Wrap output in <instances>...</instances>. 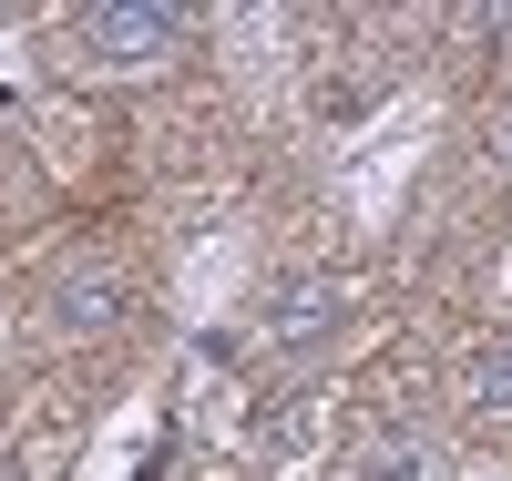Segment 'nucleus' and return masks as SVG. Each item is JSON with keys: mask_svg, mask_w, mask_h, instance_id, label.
<instances>
[{"mask_svg": "<svg viewBox=\"0 0 512 481\" xmlns=\"http://www.w3.org/2000/svg\"><path fill=\"white\" fill-rule=\"evenodd\" d=\"M185 31H195V11H175V0H103V11L72 21V52L93 72H154L185 52Z\"/></svg>", "mask_w": 512, "mask_h": 481, "instance_id": "obj_1", "label": "nucleus"}, {"mask_svg": "<svg viewBox=\"0 0 512 481\" xmlns=\"http://www.w3.org/2000/svg\"><path fill=\"white\" fill-rule=\"evenodd\" d=\"M256 328H267V348L308 359V348H328L338 328H349V277L338 267H277L267 297H256Z\"/></svg>", "mask_w": 512, "mask_h": 481, "instance_id": "obj_2", "label": "nucleus"}, {"mask_svg": "<svg viewBox=\"0 0 512 481\" xmlns=\"http://www.w3.org/2000/svg\"><path fill=\"white\" fill-rule=\"evenodd\" d=\"M41 318H52V338H103L134 318V267L123 256H72V267L41 287Z\"/></svg>", "mask_w": 512, "mask_h": 481, "instance_id": "obj_3", "label": "nucleus"}, {"mask_svg": "<svg viewBox=\"0 0 512 481\" xmlns=\"http://www.w3.org/2000/svg\"><path fill=\"white\" fill-rule=\"evenodd\" d=\"M461 410H472V420H512V338H482L472 348V359H461Z\"/></svg>", "mask_w": 512, "mask_h": 481, "instance_id": "obj_4", "label": "nucleus"}, {"mask_svg": "<svg viewBox=\"0 0 512 481\" xmlns=\"http://www.w3.org/2000/svg\"><path fill=\"white\" fill-rule=\"evenodd\" d=\"M349 481H441V451H431V441H400V430H390V441H369V451L349 461Z\"/></svg>", "mask_w": 512, "mask_h": 481, "instance_id": "obj_5", "label": "nucleus"}, {"mask_svg": "<svg viewBox=\"0 0 512 481\" xmlns=\"http://www.w3.org/2000/svg\"><path fill=\"white\" fill-rule=\"evenodd\" d=\"M256 441H267V451H318V400H308V389L267 400V410H256Z\"/></svg>", "mask_w": 512, "mask_h": 481, "instance_id": "obj_6", "label": "nucleus"}, {"mask_svg": "<svg viewBox=\"0 0 512 481\" xmlns=\"http://www.w3.org/2000/svg\"><path fill=\"white\" fill-rule=\"evenodd\" d=\"M492 154H502V164H512V103H502V123H492Z\"/></svg>", "mask_w": 512, "mask_h": 481, "instance_id": "obj_7", "label": "nucleus"}]
</instances>
